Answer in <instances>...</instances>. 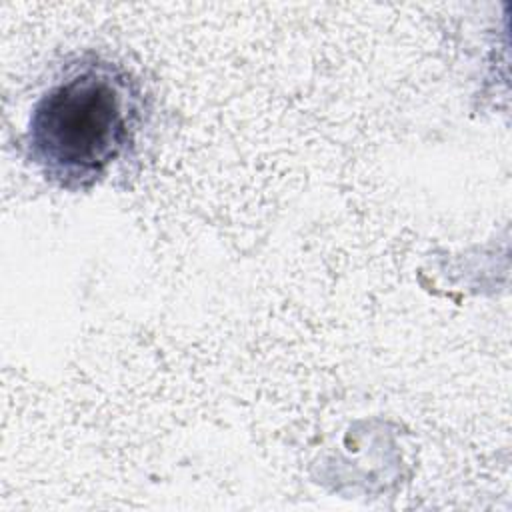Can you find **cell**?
Segmentation results:
<instances>
[{
	"label": "cell",
	"instance_id": "cell-1",
	"mask_svg": "<svg viewBox=\"0 0 512 512\" xmlns=\"http://www.w3.org/2000/svg\"><path fill=\"white\" fill-rule=\"evenodd\" d=\"M142 112L140 86L122 64L80 56L32 106L24 138L28 160L60 188H90L128 156Z\"/></svg>",
	"mask_w": 512,
	"mask_h": 512
}]
</instances>
